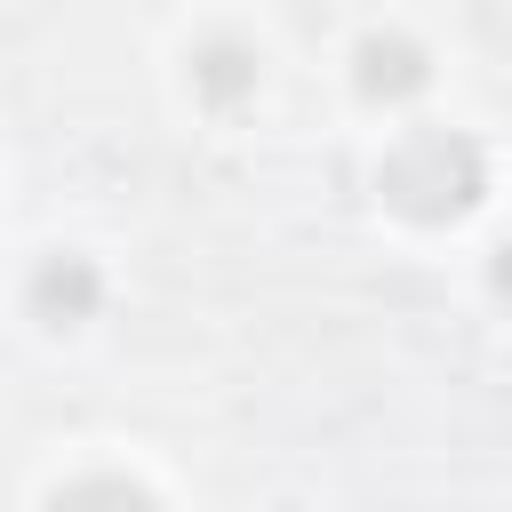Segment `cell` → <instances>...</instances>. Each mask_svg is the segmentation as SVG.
Returning <instances> with one entry per match:
<instances>
[{
	"label": "cell",
	"instance_id": "cell-1",
	"mask_svg": "<svg viewBox=\"0 0 512 512\" xmlns=\"http://www.w3.org/2000/svg\"><path fill=\"white\" fill-rule=\"evenodd\" d=\"M376 192L384 208H400L408 224H456L480 208L488 192V152L464 136V128H416L384 152L376 168Z\"/></svg>",
	"mask_w": 512,
	"mask_h": 512
},
{
	"label": "cell",
	"instance_id": "cell-2",
	"mask_svg": "<svg viewBox=\"0 0 512 512\" xmlns=\"http://www.w3.org/2000/svg\"><path fill=\"white\" fill-rule=\"evenodd\" d=\"M424 80H432V48H424L416 32H400V24L360 32V48H352V88H360L368 104H408Z\"/></svg>",
	"mask_w": 512,
	"mask_h": 512
},
{
	"label": "cell",
	"instance_id": "cell-3",
	"mask_svg": "<svg viewBox=\"0 0 512 512\" xmlns=\"http://www.w3.org/2000/svg\"><path fill=\"white\" fill-rule=\"evenodd\" d=\"M24 304H32V320H48V328H80V320H96V304H104V272H96L88 256H40L32 280H24Z\"/></svg>",
	"mask_w": 512,
	"mask_h": 512
},
{
	"label": "cell",
	"instance_id": "cell-4",
	"mask_svg": "<svg viewBox=\"0 0 512 512\" xmlns=\"http://www.w3.org/2000/svg\"><path fill=\"white\" fill-rule=\"evenodd\" d=\"M256 48L240 40V32H208L200 48H192V96L200 104H216V112H232V104H248L256 96Z\"/></svg>",
	"mask_w": 512,
	"mask_h": 512
},
{
	"label": "cell",
	"instance_id": "cell-5",
	"mask_svg": "<svg viewBox=\"0 0 512 512\" xmlns=\"http://www.w3.org/2000/svg\"><path fill=\"white\" fill-rule=\"evenodd\" d=\"M48 512H160L136 480H120V472H88V480H72V488H56L48 496Z\"/></svg>",
	"mask_w": 512,
	"mask_h": 512
},
{
	"label": "cell",
	"instance_id": "cell-6",
	"mask_svg": "<svg viewBox=\"0 0 512 512\" xmlns=\"http://www.w3.org/2000/svg\"><path fill=\"white\" fill-rule=\"evenodd\" d=\"M488 272H496V288H504V296H512V240H504V248H496V264H488Z\"/></svg>",
	"mask_w": 512,
	"mask_h": 512
}]
</instances>
